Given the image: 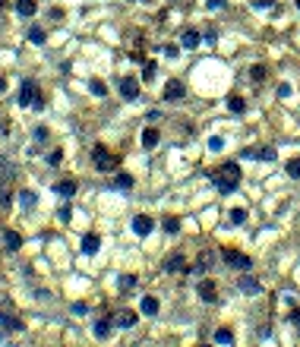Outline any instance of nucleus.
Here are the masks:
<instances>
[{
	"instance_id": "nucleus-1",
	"label": "nucleus",
	"mask_w": 300,
	"mask_h": 347,
	"mask_svg": "<svg viewBox=\"0 0 300 347\" xmlns=\"http://www.w3.org/2000/svg\"><path fill=\"white\" fill-rule=\"evenodd\" d=\"M212 183H215V190L218 193H234L237 190V183H240V164L237 161H228V164H221V171L212 177Z\"/></svg>"
},
{
	"instance_id": "nucleus-2",
	"label": "nucleus",
	"mask_w": 300,
	"mask_h": 347,
	"mask_svg": "<svg viewBox=\"0 0 300 347\" xmlns=\"http://www.w3.org/2000/svg\"><path fill=\"white\" fill-rule=\"evenodd\" d=\"M92 161H95V168H98V171H114L117 164H120V158H117V155H111L104 145H95V149H92Z\"/></svg>"
},
{
	"instance_id": "nucleus-3",
	"label": "nucleus",
	"mask_w": 300,
	"mask_h": 347,
	"mask_svg": "<svg viewBox=\"0 0 300 347\" xmlns=\"http://www.w3.org/2000/svg\"><path fill=\"white\" fill-rule=\"evenodd\" d=\"M221 259H224V265H231V269H240V271H250V265H253V259L243 256V252H237V250H224Z\"/></svg>"
},
{
	"instance_id": "nucleus-4",
	"label": "nucleus",
	"mask_w": 300,
	"mask_h": 347,
	"mask_svg": "<svg viewBox=\"0 0 300 347\" xmlns=\"http://www.w3.org/2000/svg\"><path fill=\"white\" fill-rule=\"evenodd\" d=\"M38 95H41V92H38L35 79H25V82H22V89H19V95H16L19 108H32V101H35Z\"/></svg>"
},
{
	"instance_id": "nucleus-5",
	"label": "nucleus",
	"mask_w": 300,
	"mask_h": 347,
	"mask_svg": "<svg viewBox=\"0 0 300 347\" xmlns=\"http://www.w3.org/2000/svg\"><path fill=\"white\" fill-rule=\"evenodd\" d=\"M120 98H123V101H136V98H139V82H136V79L126 76L123 82H120Z\"/></svg>"
},
{
	"instance_id": "nucleus-6",
	"label": "nucleus",
	"mask_w": 300,
	"mask_h": 347,
	"mask_svg": "<svg viewBox=\"0 0 300 347\" xmlns=\"http://www.w3.org/2000/svg\"><path fill=\"white\" fill-rule=\"evenodd\" d=\"M240 158H256V161H275V149H272V145H262V149H246Z\"/></svg>"
},
{
	"instance_id": "nucleus-7",
	"label": "nucleus",
	"mask_w": 300,
	"mask_h": 347,
	"mask_svg": "<svg viewBox=\"0 0 300 347\" xmlns=\"http://www.w3.org/2000/svg\"><path fill=\"white\" fill-rule=\"evenodd\" d=\"M237 288H240V293H246V297H256V293H262V284L256 281V278H250V275H243L237 281Z\"/></svg>"
},
{
	"instance_id": "nucleus-8",
	"label": "nucleus",
	"mask_w": 300,
	"mask_h": 347,
	"mask_svg": "<svg viewBox=\"0 0 300 347\" xmlns=\"http://www.w3.org/2000/svg\"><path fill=\"white\" fill-rule=\"evenodd\" d=\"M152 228H155V224H152L149 215H136V218H133V233H139V237H149Z\"/></svg>"
},
{
	"instance_id": "nucleus-9",
	"label": "nucleus",
	"mask_w": 300,
	"mask_h": 347,
	"mask_svg": "<svg viewBox=\"0 0 300 347\" xmlns=\"http://www.w3.org/2000/svg\"><path fill=\"white\" fill-rule=\"evenodd\" d=\"M183 95H186V85H183V82H177V79L164 85V101H180Z\"/></svg>"
},
{
	"instance_id": "nucleus-10",
	"label": "nucleus",
	"mask_w": 300,
	"mask_h": 347,
	"mask_svg": "<svg viewBox=\"0 0 300 347\" xmlns=\"http://www.w3.org/2000/svg\"><path fill=\"white\" fill-rule=\"evenodd\" d=\"M186 269H190V265H186V259L180 256V252H177V256H171L168 262H164V271H171V275H183Z\"/></svg>"
},
{
	"instance_id": "nucleus-11",
	"label": "nucleus",
	"mask_w": 300,
	"mask_h": 347,
	"mask_svg": "<svg viewBox=\"0 0 300 347\" xmlns=\"http://www.w3.org/2000/svg\"><path fill=\"white\" fill-rule=\"evenodd\" d=\"M196 290H199V297H202V303H215V300H218V290H215L212 281H199Z\"/></svg>"
},
{
	"instance_id": "nucleus-12",
	"label": "nucleus",
	"mask_w": 300,
	"mask_h": 347,
	"mask_svg": "<svg viewBox=\"0 0 300 347\" xmlns=\"http://www.w3.org/2000/svg\"><path fill=\"white\" fill-rule=\"evenodd\" d=\"M0 328L3 331H22V319L10 316V312H0Z\"/></svg>"
},
{
	"instance_id": "nucleus-13",
	"label": "nucleus",
	"mask_w": 300,
	"mask_h": 347,
	"mask_svg": "<svg viewBox=\"0 0 300 347\" xmlns=\"http://www.w3.org/2000/svg\"><path fill=\"white\" fill-rule=\"evenodd\" d=\"M139 309H142V316H158V297H152V293H145L142 303H139Z\"/></svg>"
},
{
	"instance_id": "nucleus-14",
	"label": "nucleus",
	"mask_w": 300,
	"mask_h": 347,
	"mask_svg": "<svg viewBox=\"0 0 300 347\" xmlns=\"http://www.w3.org/2000/svg\"><path fill=\"white\" fill-rule=\"evenodd\" d=\"M54 193L63 196V199H73V196H76V180H60V183L54 186Z\"/></svg>"
},
{
	"instance_id": "nucleus-15",
	"label": "nucleus",
	"mask_w": 300,
	"mask_h": 347,
	"mask_svg": "<svg viewBox=\"0 0 300 347\" xmlns=\"http://www.w3.org/2000/svg\"><path fill=\"white\" fill-rule=\"evenodd\" d=\"M114 325H120V328H133V325H136V312H130V309L117 312V316H114Z\"/></svg>"
},
{
	"instance_id": "nucleus-16",
	"label": "nucleus",
	"mask_w": 300,
	"mask_h": 347,
	"mask_svg": "<svg viewBox=\"0 0 300 347\" xmlns=\"http://www.w3.org/2000/svg\"><path fill=\"white\" fill-rule=\"evenodd\" d=\"M3 246H6L10 252H16L19 246H22V237H19L16 231H3Z\"/></svg>"
},
{
	"instance_id": "nucleus-17",
	"label": "nucleus",
	"mask_w": 300,
	"mask_h": 347,
	"mask_svg": "<svg viewBox=\"0 0 300 347\" xmlns=\"http://www.w3.org/2000/svg\"><path fill=\"white\" fill-rule=\"evenodd\" d=\"M98 246H101V240H98L95 233H85V237H82V252H85V256L98 252Z\"/></svg>"
},
{
	"instance_id": "nucleus-18",
	"label": "nucleus",
	"mask_w": 300,
	"mask_h": 347,
	"mask_svg": "<svg viewBox=\"0 0 300 347\" xmlns=\"http://www.w3.org/2000/svg\"><path fill=\"white\" fill-rule=\"evenodd\" d=\"M111 325H114V319H108V316L98 319L95 328H92V331H95V338H108V335H111Z\"/></svg>"
},
{
	"instance_id": "nucleus-19",
	"label": "nucleus",
	"mask_w": 300,
	"mask_h": 347,
	"mask_svg": "<svg viewBox=\"0 0 300 347\" xmlns=\"http://www.w3.org/2000/svg\"><path fill=\"white\" fill-rule=\"evenodd\" d=\"M35 10H38L35 0H16V13H19V16H35Z\"/></svg>"
},
{
	"instance_id": "nucleus-20",
	"label": "nucleus",
	"mask_w": 300,
	"mask_h": 347,
	"mask_svg": "<svg viewBox=\"0 0 300 347\" xmlns=\"http://www.w3.org/2000/svg\"><path fill=\"white\" fill-rule=\"evenodd\" d=\"M114 190H123V193H130V190H133V174H117V180H114Z\"/></svg>"
},
{
	"instance_id": "nucleus-21",
	"label": "nucleus",
	"mask_w": 300,
	"mask_h": 347,
	"mask_svg": "<svg viewBox=\"0 0 300 347\" xmlns=\"http://www.w3.org/2000/svg\"><path fill=\"white\" fill-rule=\"evenodd\" d=\"M228 108H231V114H243V111H246V101H243L240 95H231V98H228Z\"/></svg>"
},
{
	"instance_id": "nucleus-22",
	"label": "nucleus",
	"mask_w": 300,
	"mask_h": 347,
	"mask_svg": "<svg viewBox=\"0 0 300 347\" xmlns=\"http://www.w3.org/2000/svg\"><path fill=\"white\" fill-rule=\"evenodd\" d=\"M212 341H215V344H234V335H231L228 328H218L215 335H212Z\"/></svg>"
},
{
	"instance_id": "nucleus-23",
	"label": "nucleus",
	"mask_w": 300,
	"mask_h": 347,
	"mask_svg": "<svg viewBox=\"0 0 300 347\" xmlns=\"http://www.w3.org/2000/svg\"><path fill=\"white\" fill-rule=\"evenodd\" d=\"M180 44H183V48H199V32H183Z\"/></svg>"
},
{
	"instance_id": "nucleus-24",
	"label": "nucleus",
	"mask_w": 300,
	"mask_h": 347,
	"mask_svg": "<svg viewBox=\"0 0 300 347\" xmlns=\"http://www.w3.org/2000/svg\"><path fill=\"white\" fill-rule=\"evenodd\" d=\"M117 288L120 290H133V288H136V275H120L117 278Z\"/></svg>"
},
{
	"instance_id": "nucleus-25",
	"label": "nucleus",
	"mask_w": 300,
	"mask_h": 347,
	"mask_svg": "<svg viewBox=\"0 0 300 347\" xmlns=\"http://www.w3.org/2000/svg\"><path fill=\"white\" fill-rule=\"evenodd\" d=\"M142 145H145V149H155V145H158V130H145L142 133Z\"/></svg>"
},
{
	"instance_id": "nucleus-26",
	"label": "nucleus",
	"mask_w": 300,
	"mask_h": 347,
	"mask_svg": "<svg viewBox=\"0 0 300 347\" xmlns=\"http://www.w3.org/2000/svg\"><path fill=\"white\" fill-rule=\"evenodd\" d=\"M89 89H92V95H98V98H104V95H108V85H104L101 79H95V82H89Z\"/></svg>"
},
{
	"instance_id": "nucleus-27",
	"label": "nucleus",
	"mask_w": 300,
	"mask_h": 347,
	"mask_svg": "<svg viewBox=\"0 0 300 347\" xmlns=\"http://www.w3.org/2000/svg\"><path fill=\"white\" fill-rule=\"evenodd\" d=\"M29 41H32V44H44V41H48L44 29H32V32H29Z\"/></svg>"
},
{
	"instance_id": "nucleus-28",
	"label": "nucleus",
	"mask_w": 300,
	"mask_h": 347,
	"mask_svg": "<svg viewBox=\"0 0 300 347\" xmlns=\"http://www.w3.org/2000/svg\"><path fill=\"white\" fill-rule=\"evenodd\" d=\"M38 202V196H35V193H29V190H22V193H19V205H35Z\"/></svg>"
},
{
	"instance_id": "nucleus-29",
	"label": "nucleus",
	"mask_w": 300,
	"mask_h": 347,
	"mask_svg": "<svg viewBox=\"0 0 300 347\" xmlns=\"http://www.w3.org/2000/svg\"><path fill=\"white\" fill-rule=\"evenodd\" d=\"M228 218H231V224H243V221H246V212H243V209H231Z\"/></svg>"
},
{
	"instance_id": "nucleus-30",
	"label": "nucleus",
	"mask_w": 300,
	"mask_h": 347,
	"mask_svg": "<svg viewBox=\"0 0 300 347\" xmlns=\"http://www.w3.org/2000/svg\"><path fill=\"white\" fill-rule=\"evenodd\" d=\"M155 73H158V66L152 63V60H149V63H142V79H145V82H149V79L155 76Z\"/></svg>"
},
{
	"instance_id": "nucleus-31",
	"label": "nucleus",
	"mask_w": 300,
	"mask_h": 347,
	"mask_svg": "<svg viewBox=\"0 0 300 347\" xmlns=\"http://www.w3.org/2000/svg\"><path fill=\"white\" fill-rule=\"evenodd\" d=\"M288 177L300 180V158H294V161H288Z\"/></svg>"
},
{
	"instance_id": "nucleus-32",
	"label": "nucleus",
	"mask_w": 300,
	"mask_h": 347,
	"mask_svg": "<svg viewBox=\"0 0 300 347\" xmlns=\"http://www.w3.org/2000/svg\"><path fill=\"white\" fill-rule=\"evenodd\" d=\"M60 161H63V152H60V149H54V152L48 155V164H51V168H60Z\"/></svg>"
},
{
	"instance_id": "nucleus-33",
	"label": "nucleus",
	"mask_w": 300,
	"mask_h": 347,
	"mask_svg": "<svg viewBox=\"0 0 300 347\" xmlns=\"http://www.w3.org/2000/svg\"><path fill=\"white\" fill-rule=\"evenodd\" d=\"M177 231H180L177 218H164V233H177Z\"/></svg>"
},
{
	"instance_id": "nucleus-34",
	"label": "nucleus",
	"mask_w": 300,
	"mask_h": 347,
	"mask_svg": "<svg viewBox=\"0 0 300 347\" xmlns=\"http://www.w3.org/2000/svg\"><path fill=\"white\" fill-rule=\"evenodd\" d=\"M221 149H224V139L221 136H212L209 139V152H221Z\"/></svg>"
},
{
	"instance_id": "nucleus-35",
	"label": "nucleus",
	"mask_w": 300,
	"mask_h": 347,
	"mask_svg": "<svg viewBox=\"0 0 300 347\" xmlns=\"http://www.w3.org/2000/svg\"><path fill=\"white\" fill-rule=\"evenodd\" d=\"M70 309H73V316H85V312H89V303H82V300H79V303H73Z\"/></svg>"
},
{
	"instance_id": "nucleus-36",
	"label": "nucleus",
	"mask_w": 300,
	"mask_h": 347,
	"mask_svg": "<svg viewBox=\"0 0 300 347\" xmlns=\"http://www.w3.org/2000/svg\"><path fill=\"white\" fill-rule=\"evenodd\" d=\"M250 76L256 79V82H262V79H265V66H253V70H250Z\"/></svg>"
},
{
	"instance_id": "nucleus-37",
	"label": "nucleus",
	"mask_w": 300,
	"mask_h": 347,
	"mask_svg": "<svg viewBox=\"0 0 300 347\" xmlns=\"http://www.w3.org/2000/svg\"><path fill=\"white\" fill-rule=\"evenodd\" d=\"M253 6L256 10H269V6H275V0H253Z\"/></svg>"
},
{
	"instance_id": "nucleus-38",
	"label": "nucleus",
	"mask_w": 300,
	"mask_h": 347,
	"mask_svg": "<svg viewBox=\"0 0 300 347\" xmlns=\"http://www.w3.org/2000/svg\"><path fill=\"white\" fill-rule=\"evenodd\" d=\"M164 54H168L171 60H177V57H180V48H177V44H168V48H164Z\"/></svg>"
},
{
	"instance_id": "nucleus-39",
	"label": "nucleus",
	"mask_w": 300,
	"mask_h": 347,
	"mask_svg": "<svg viewBox=\"0 0 300 347\" xmlns=\"http://www.w3.org/2000/svg\"><path fill=\"white\" fill-rule=\"evenodd\" d=\"M44 139H48V126H38V130H35V142H44Z\"/></svg>"
},
{
	"instance_id": "nucleus-40",
	"label": "nucleus",
	"mask_w": 300,
	"mask_h": 347,
	"mask_svg": "<svg viewBox=\"0 0 300 347\" xmlns=\"http://www.w3.org/2000/svg\"><path fill=\"white\" fill-rule=\"evenodd\" d=\"M278 98H291V85H278Z\"/></svg>"
},
{
	"instance_id": "nucleus-41",
	"label": "nucleus",
	"mask_w": 300,
	"mask_h": 347,
	"mask_svg": "<svg viewBox=\"0 0 300 347\" xmlns=\"http://www.w3.org/2000/svg\"><path fill=\"white\" fill-rule=\"evenodd\" d=\"M10 199H13V196H10V190H3V193H0V205H3V209L10 205Z\"/></svg>"
},
{
	"instance_id": "nucleus-42",
	"label": "nucleus",
	"mask_w": 300,
	"mask_h": 347,
	"mask_svg": "<svg viewBox=\"0 0 300 347\" xmlns=\"http://www.w3.org/2000/svg\"><path fill=\"white\" fill-rule=\"evenodd\" d=\"M32 111H44V98H41V95H38L35 101H32Z\"/></svg>"
},
{
	"instance_id": "nucleus-43",
	"label": "nucleus",
	"mask_w": 300,
	"mask_h": 347,
	"mask_svg": "<svg viewBox=\"0 0 300 347\" xmlns=\"http://www.w3.org/2000/svg\"><path fill=\"white\" fill-rule=\"evenodd\" d=\"M205 3H209V10H221L224 0H205Z\"/></svg>"
},
{
	"instance_id": "nucleus-44",
	"label": "nucleus",
	"mask_w": 300,
	"mask_h": 347,
	"mask_svg": "<svg viewBox=\"0 0 300 347\" xmlns=\"http://www.w3.org/2000/svg\"><path fill=\"white\" fill-rule=\"evenodd\" d=\"M291 322H294L297 328H300V312H294V316H291Z\"/></svg>"
},
{
	"instance_id": "nucleus-45",
	"label": "nucleus",
	"mask_w": 300,
	"mask_h": 347,
	"mask_svg": "<svg viewBox=\"0 0 300 347\" xmlns=\"http://www.w3.org/2000/svg\"><path fill=\"white\" fill-rule=\"evenodd\" d=\"M3 92H6V82H3V79H0V95H3Z\"/></svg>"
},
{
	"instance_id": "nucleus-46",
	"label": "nucleus",
	"mask_w": 300,
	"mask_h": 347,
	"mask_svg": "<svg viewBox=\"0 0 300 347\" xmlns=\"http://www.w3.org/2000/svg\"><path fill=\"white\" fill-rule=\"evenodd\" d=\"M294 6H297V10H300V0H297V3H294Z\"/></svg>"
}]
</instances>
